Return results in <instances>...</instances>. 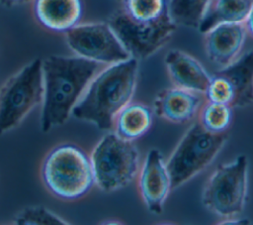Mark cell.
I'll use <instances>...</instances> for the list:
<instances>
[{"label": "cell", "instance_id": "obj_18", "mask_svg": "<svg viewBox=\"0 0 253 225\" xmlns=\"http://www.w3.org/2000/svg\"><path fill=\"white\" fill-rule=\"evenodd\" d=\"M209 3L210 0H168L167 10L176 26L198 29Z\"/></svg>", "mask_w": 253, "mask_h": 225}, {"label": "cell", "instance_id": "obj_15", "mask_svg": "<svg viewBox=\"0 0 253 225\" xmlns=\"http://www.w3.org/2000/svg\"><path fill=\"white\" fill-rule=\"evenodd\" d=\"M218 72L231 84L234 92L232 107H244L253 103V51L237 57Z\"/></svg>", "mask_w": 253, "mask_h": 225}, {"label": "cell", "instance_id": "obj_3", "mask_svg": "<svg viewBox=\"0 0 253 225\" xmlns=\"http://www.w3.org/2000/svg\"><path fill=\"white\" fill-rule=\"evenodd\" d=\"M42 177L54 196L65 200L82 197L95 183L90 157L72 144L56 146L46 155Z\"/></svg>", "mask_w": 253, "mask_h": 225}, {"label": "cell", "instance_id": "obj_22", "mask_svg": "<svg viewBox=\"0 0 253 225\" xmlns=\"http://www.w3.org/2000/svg\"><path fill=\"white\" fill-rule=\"evenodd\" d=\"M14 222L19 225L67 224L63 219L55 215L53 212L42 206H33L25 208L15 217Z\"/></svg>", "mask_w": 253, "mask_h": 225}, {"label": "cell", "instance_id": "obj_14", "mask_svg": "<svg viewBox=\"0 0 253 225\" xmlns=\"http://www.w3.org/2000/svg\"><path fill=\"white\" fill-rule=\"evenodd\" d=\"M82 13L81 0H34L36 19L53 32H67L79 24Z\"/></svg>", "mask_w": 253, "mask_h": 225}, {"label": "cell", "instance_id": "obj_8", "mask_svg": "<svg viewBox=\"0 0 253 225\" xmlns=\"http://www.w3.org/2000/svg\"><path fill=\"white\" fill-rule=\"evenodd\" d=\"M108 24L128 56L137 60L147 58L160 50L176 29L168 12L155 22L142 23L130 19L121 9L110 17Z\"/></svg>", "mask_w": 253, "mask_h": 225}, {"label": "cell", "instance_id": "obj_23", "mask_svg": "<svg viewBox=\"0 0 253 225\" xmlns=\"http://www.w3.org/2000/svg\"><path fill=\"white\" fill-rule=\"evenodd\" d=\"M243 23H244V26L246 28V31L249 32V34L251 36H253V3L251 5V7L249 9V12L246 16V19Z\"/></svg>", "mask_w": 253, "mask_h": 225}, {"label": "cell", "instance_id": "obj_17", "mask_svg": "<svg viewBox=\"0 0 253 225\" xmlns=\"http://www.w3.org/2000/svg\"><path fill=\"white\" fill-rule=\"evenodd\" d=\"M253 0H210L198 27L201 33L222 23H243Z\"/></svg>", "mask_w": 253, "mask_h": 225}, {"label": "cell", "instance_id": "obj_11", "mask_svg": "<svg viewBox=\"0 0 253 225\" xmlns=\"http://www.w3.org/2000/svg\"><path fill=\"white\" fill-rule=\"evenodd\" d=\"M244 23L218 24L205 33L208 58L222 68L238 57L246 38Z\"/></svg>", "mask_w": 253, "mask_h": 225}, {"label": "cell", "instance_id": "obj_20", "mask_svg": "<svg viewBox=\"0 0 253 225\" xmlns=\"http://www.w3.org/2000/svg\"><path fill=\"white\" fill-rule=\"evenodd\" d=\"M232 120V107L226 104L208 101L200 113L199 123L213 134L224 133Z\"/></svg>", "mask_w": 253, "mask_h": 225}, {"label": "cell", "instance_id": "obj_19", "mask_svg": "<svg viewBox=\"0 0 253 225\" xmlns=\"http://www.w3.org/2000/svg\"><path fill=\"white\" fill-rule=\"evenodd\" d=\"M123 10L132 20L151 23L159 20L167 10V0H122Z\"/></svg>", "mask_w": 253, "mask_h": 225}, {"label": "cell", "instance_id": "obj_7", "mask_svg": "<svg viewBox=\"0 0 253 225\" xmlns=\"http://www.w3.org/2000/svg\"><path fill=\"white\" fill-rule=\"evenodd\" d=\"M246 156L219 165L208 179L204 192L205 206L218 216L230 218L241 213L247 199Z\"/></svg>", "mask_w": 253, "mask_h": 225}, {"label": "cell", "instance_id": "obj_5", "mask_svg": "<svg viewBox=\"0 0 253 225\" xmlns=\"http://www.w3.org/2000/svg\"><path fill=\"white\" fill-rule=\"evenodd\" d=\"M226 142L224 133L213 134L199 122L193 124L166 162L172 189L204 170L215 159Z\"/></svg>", "mask_w": 253, "mask_h": 225}, {"label": "cell", "instance_id": "obj_12", "mask_svg": "<svg viewBox=\"0 0 253 225\" xmlns=\"http://www.w3.org/2000/svg\"><path fill=\"white\" fill-rule=\"evenodd\" d=\"M200 94L177 86L163 89L155 97L154 112L172 123H188L202 106Z\"/></svg>", "mask_w": 253, "mask_h": 225}, {"label": "cell", "instance_id": "obj_21", "mask_svg": "<svg viewBox=\"0 0 253 225\" xmlns=\"http://www.w3.org/2000/svg\"><path fill=\"white\" fill-rule=\"evenodd\" d=\"M204 93L207 100L210 102L226 104L232 107L234 101L233 89L229 81L218 71L213 75H211Z\"/></svg>", "mask_w": 253, "mask_h": 225}, {"label": "cell", "instance_id": "obj_13", "mask_svg": "<svg viewBox=\"0 0 253 225\" xmlns=\"http://www.w3.org/2000/svg\"><path fill=\"white\" fill-rule=\"evenodd\" d=\"M164 61L175 86L197 93L205 92L211 75L194 56L180 50H171Z\"/></svg>", "mask_w": 253, "mask_h": 225}, {"label": "cell", "instance_id": "obj_24", "mask_svg": "<svg viewBox=\"0 0 253 225\" xmlns=\"http://www.w3.org/2000/svg\"><path fill=\"white\" fill-rule=\"evenodd\" d=\"M29 0H0V4L5 7H13L16 5H19L21 3L27 2Z\"/></svg>", "mask_w": 253, "mask_h": 225}, {"label": "cell", "instance_id": "obj_9", "mask_svg": "<svg viewBox=\"0 0 253 225\" xmlns=\"http://www.w3.org/2000/svg\"><path fill=\"white\" fill-rule=\"evenodd\" d=\"M65 41L75 56L101 64L130 57L108 22L77 24L65 32Z\"/></svg>", "mask_w": 253, "mask_h": 225}, {"label": "cell", "instance_id": "obj_16", "mask_svg": "<svg viewBox=\"0 0 253 225\" xmlns=\"http://www.w3.org/2000/svg\"><path fill=\"white\" fill-rule=\"evenodd\" d=\"M152 121L151 108L141 103L129 102L116 116L113 128L119 137L134 141L148 132Z\"/></svg>", "mask_w": 253, "mask_h": 225}, {"label": "cell", "instance_id": "obj_2", "mask_svg": "<svg viewBox=\"0 0 253 225\" xmlns=\"http://www.w3.org/2000/svg\"><path fill=\"white\" fill-rule=\"evenodd\" d=\"M137 73L138 60L133 57L108 64L92 78L72 115L100 130H111L118 113L131 101Z\"/></svg>", "mask_w": 253, "mask_h": 225}, {"label": "cell", "instance_id": "obj_4", "mask_svg": "<svg viewBox=\"0 0 253 225\" xmlns=\"http://www.w3.org/2000/svg\"><path fill=\"white\" fill-rule=\"evenodd\" d=\"M95 184L103 191L112 192L126 186L138 172L139 153L132 141L115 132L105 135L90 156Z\"/></svg>", "mask_w": 253, "mask_h": 225}, {"label": "cell", "instance_id": "obj_1", "mask_svg": "<svg viewBox=\"0 0 253 225\" xmlns=\"http://www.w3.org/2000/svg\"><path fill=\"white\" fill-rule=\"evenodd\" d=\"M100 69L101 63L78 56H50L42 60L41 127L43 132L63 124L69 118Z\"/></svg>", "mask_w": 253, "mask_h": 225}, {"label": "cell", "instance_id": "obj_10", "mask_svg": "<svg viewBox=\"0 0 253 225\" xmlns=\"http://www.w3.org/2000/svg\"><path fill=\"white\" fill-rule=\"evenodd\" d=\"M138 188L147 209L155 214L161 213L172 183L159 150L151 149L148 152L139 172Z\"/></svg>", "mask_w": 253, "mask_h": 225}, {"label": "cell", "instance_id": "obj_6", "mask_svg": "<svg viewBox=\"0 0 253 225\" xmlns=\"http://www.w3.org/2000/svg\"><path fill=\"white\" fill-rule=\"evenodd\" d=\"M43 95L42 60L36 58L11 76L0 89V135L17 127Z\"/></svg>", "mask_w": 253, "mask_h": 225}]
</instances>
